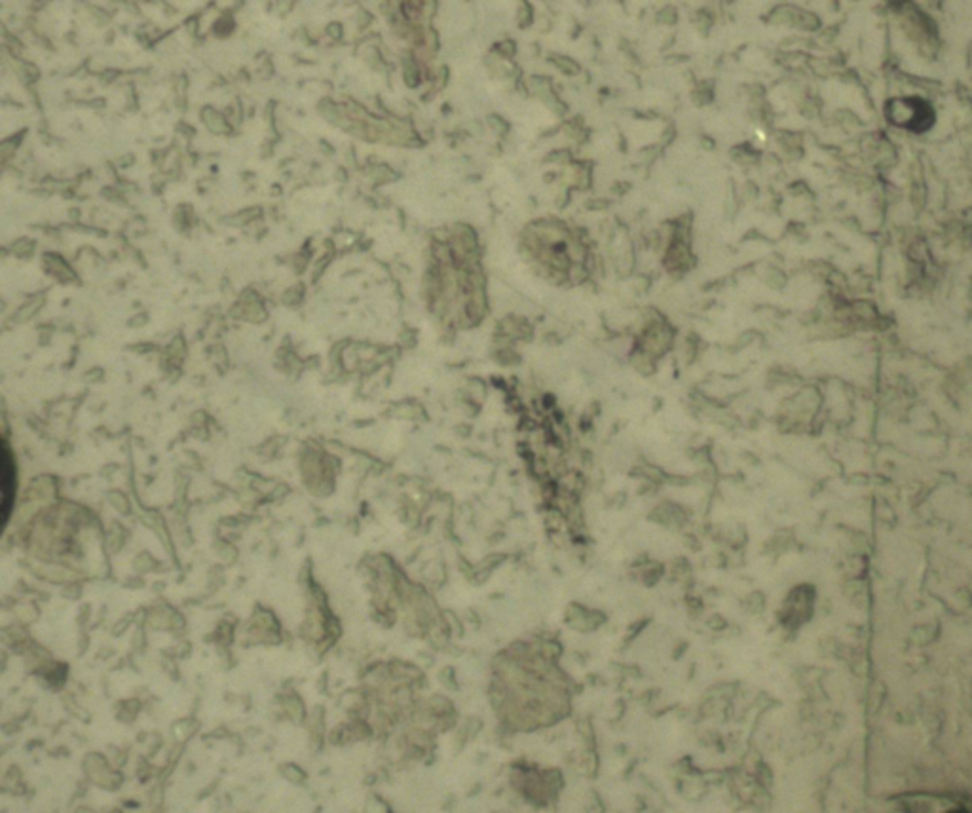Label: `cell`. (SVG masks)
<instances>
[{
	"label": "cell",
	"instance_id": "cell-1",
	"mask_svg": "<svg viewBox=\"0 0 972 813\" xmlns=\"http://www.w3.org/2000/svg\"><path fill=\"white\" fill-rule=\"evenodd\" d=\"M811 606H813V591H811V587L802 586L794 589L790 593V597H788L785 605L786 624H802L804 620L809 618Z\"/></svg>",
	"mask_w": 972,
	"mask_h": 813
}]
</instances>
